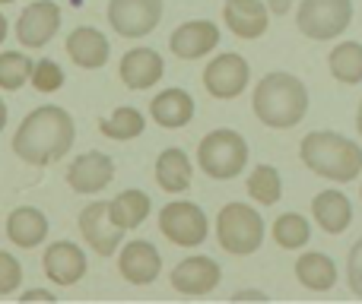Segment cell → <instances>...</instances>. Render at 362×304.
I'll list each match as a JSON object with an SVG mask.
<instances>
[{
    "label": "cell",
    "instance_id": "obj_1",
    "mask_svg": "<svg viewBox=\"0 0 362 304\" xmlns=\"http://www.w3.org/2000/svg\"><path fill=\"white\" fill-rule=\"evenodd\" d=\"M74 114L61 105H42L23 118L13 133V152L32 168H48L74 150Z\"/></svg>",
    "mask_w": 362,
    "mask_h": 304
},
{
    "label": "cell",
    "instance_id": "obj_2",
    "mask_svg": "<svg viewBox=\"0 0 362 304\" xmlns=\"http://www.w3.org/2000/svg\"><path fill=\"white\" fill-rule=\"evenodd\" d=\"M251 108L264 127L289 130V127L302 124V118L308 114V89L299 76L286 73V70H274L255 86Z\"/></svg>",
    "mask_w": 362,
    "mask_h": 304
},
{
    "label": "cell",
    "instance_id": "obj_3",
    "mask_svg": "<svg viewBox=\"0 0 362 304\" xmlns=\"http://www.w3.org/2000/svg\"><path fill=\"white\" fill-rule=\"evenodd\" d=\"M299 155L308 171H315L325 181L350 184L362 174V146L350 137H340L334 130L305 133L299 143Z\"/></svg>",
    "mask_w": 362,
    "mask_h": 304
},
{
    "label": "cell",
    "instance_id": "obj_4",
    "mask_svg": "<svg viewBox=\"0 0 362 304\" xmlns=\"http://www.w3.org/2000/svg\"><path fill=\"white\" fill-rule=\"evenodd\" d=\"M197 165L206 178L232 181L248 165V143H245L242 133L229 130V127L210 130L197 146Z\"/></svg>",
    "mask_w": 362,
    "mask_h": 304
},
{
    "label": "cell",
    "instance_id": "obj_5",
    "mask_svg": "<svg viewBox=\"0 0 362 304\" xmlns=\"http://www.w3.org/2000/svg\"><path fill=\"white\" fill-rule=\"evenodd\" d=\"M216 241L226 254L251 257L264 244V216L248 203H226L216 216Z\"/></svg>",
    "mask_w": 362,
    "mask_h": 304
},
{
    "label": "cell",
    "instance_id": "obj_6",
    "mask_svg": "<svg viewBox=\"0 0 362 304\" xmlns=\"http://www.w3.org/2000/svg\"><path fill=\"white\" fill-rule=\"evenodd\" d=\"M353 23V0H302L296 25L312 42H331Z\"/></svg>",
    "mask_w": 362,
    "mask_h": 304
},
{
    "label": "cell",
    "instance_id": "obj_7",
    "mask_svg": "<svg viewBox=\"0 0 362 304\" xmlns=\"http://www.w3.org/2000/svg\"><path fill=\"white\" fill-rule=\"evenodd\" d=\"M159 231L169 238L175 248H200L210 235L206 212L191 200H172L159 209Z\"/></svg>",
    "mask_w": 362,
    "mask_h": 304
},
{
    "label": "cell",
    "instance_id": "obj_8",
    "mask_svg": "<svg viewBox=\"0 0 362 304\" xmlns=\"http://www.w3.org/2000/svg\"><path fill=\"white\" fill-rule=\"evenodd\" d=\"M163 0H108V25L121 38H144L163 23Z\"/></svg>",
    "mask_w": 362,
    "mask_h": 304
},
{
    "label": "cell",
    "instance_id": "obj_9",
    "mask_svg": "<svg viewBox=\"0 0 362 304\" xmlns=\"http://www.w3.org/2000/svg\"><path fill=\"white\" fill-rule=\"evenodd\" d=\"M248 80H251V67L242 54H235V51L216 54L204 67V89L219 102L238 99V95L248 89Z\"/></svg>",
    "mask_w": 362,
    "mask_h": 304
},
{
    "label": "cell",
    "instance_id": "obj_10",
    "mask_svg": "<svg viewBox=\"0 0 362 304\" xmlns=\"http://www.w3.org/2000/svg\"><path fill=\"white\" fill-rule=\"evenodd\" d=\"M80 235H83V241L89 244V250H95L99 257H115L121 241H124V229H118V225L112 222L105 200H95V203L83 206Z\"/></svg>",
    "mask_w": 362,
    "mask_h": 304
},
{
    "label": "cell",
    "instance_id": "obj_11",
    "mask_svg": "<svg viewBox=\"0 0 362 304\" xmlns=\"http://www.w3.org/2000/svg\"><path fill=\"white\" fill-rule=\"evenodd\" d=\"M61 32V6L51 0H35L16 19V38L23 48H45Z\"/></svg>",
    "mask_w": 362,
    "mask_h": 304
},
{
    "label": "cell",
    "instance_id": "obj_12",
    "mask_svg": "<svg viewBox=\"0 0 362 304\" xmlns=\"http://www.w3.org/2000/svg\"><path fill=\"white\" fill-rule=\"evenodd\" d=\"M219 279H223L219 263L213 260V257H204V254L185 257L169 276L172 288H175L178 295H187V298H204V295H210L213 288L219 286Z\"/></svg>",
    "mask_w": 362,
    "mask_h": 304
},
{
    "label": "cell",
    "instance_id": "obj_13",
    "mask_svg": "<svg viewBox=\"0 0 362 304\" xmlns=\"http://www.w3.org/2000/svg\"><path fill=\"white\" fill-rule=\"evenodd\" d=\"M115 181V162L112 155L89 150L83 155H76L74 165L67 168V184L74 193H83V197H93V193H102L108 184Z\"/></svg>",
    "mask_w": 362,
    "mask_h": 304
},
{
    "label": "cell",
    "instance_id": "obj_14",
    "mask_svg": "<svg viewBox=\"0 0 362 304\" xmlns=\"http://www.w3.org/2000/svg\"><path fill=\"white\" fill-rule=\"evenodd\" d=\"M118 273L131 286H150L163 273V254L156 250V244L144 241V238L127 241L118 250Z\"/></svg>",
    "mask_w": 362,
    "mask_h": 304
},
{
    "label": "cell",
    "instance_id": "obj_15",
    "mask_svg": "<svg viewBox=\"0 0 362 304\" xmlns=\"http://www.w3.org/2000/svg\"><path fill=\"white\" fill-rule=\"evenodd\" d=\"M42 269H45V276H48V282L76 286V282L86 276L89 263H86V254H83L80 244L54 241V244H48V250L42 254Z\"/></svg>",
    "mask_w": 362,
    "mask_h": 304
},
{
    "label": "cell",
    "instance_id": "obj_16",
    "mask_svg": "<svg viewBox=\"0 0 362 304\" xmlns=\"http://www.w3.org/2000/svg\"><path fill=\"white\" fill-rule=\"evenodd\" d=\"M219 44V25L210 19H187L169 35L172 54L181 61H200Z\"/></svg>",
    "mask_w": 362,
    "mask_h": 304
},
{
    "label": "cell",
    "instance_id": "obj_17",
    "mask_svg": "<svg viewBox=\"0 0 362 304\" xmlns=\"http://www.w3.org/2000/svg\"><path fill=\"white\" fill-rule=\"evenodd\" d=\"M223 19L232 35L245 38V42H255L270 25V6L264 0H226Z\"/></svg>",
    "mask_w": 362,
    "mask_h": 304
},
{
    "label": "cell",
    "instance_id": "obj_18",
    "mask_svg": "<svg viewBox=\"0 0 362 304\" xmlns=\"http://www.w3.org/2000/svg\"><path fill=\"white\" fill-rule=\"evenodd\" d=\"M165 73V61L159 51L153 48H134L121 57V67H118V76L127 89L134 92H146L150 86H156Z\"/></svg>",
    "mask_w": 362,
    "mask_h": 304
},
{
    "label": "cell",
    "instance_id": "obj_19",
    "mask_svg": "<svg viewBox=\"0 0 362 304\" xmlns=\"http://www.w3.org/2000/svg\"><path fill=\"white\" fill-rule=\"evenodd\" d=\"M67 57L74 61V67L80 70H102L108 63V54H112V44L102 35L95 25H80L67 35Z\"/></svg>",
    "mask_w": 362,
    "mask_h": 304
},
{
    "label": "cell",
    "instance_id": "obj_20",
    "mask_svg": "<svg viewBox=\"0 0 362 304\" xmlns=\"http://www.w3.org/2000/svg\"><path fill=\"white\" fill-rule=\"evenodd\" d=\"M312 216H315V225H318L321 231H327V235H344L353 222V203L346 193L327 187V190L315 193Z\"/></svg>",
    "mask_w": 362,
    "mask_h": 304
},
{
    "label": "cell",
    "instance_id": "obj_21",
    "mask_svg": "<svg viewBox=\"0 0 362 304\" xmlns=\"http://www.w3.org/2000/svg\"><path fill=\"white\" fill-rule=\"evenodd\" d=\"M150 118L153 124H159L163 130H178V127H187L194 118V99L191 92L172 86L163 89L156 99L150 102Z\"/></svg>",
    "mask_w": 362,
    "mask_h": 304
},
{
    "label": "cell",
    "instance_id": "obj_22",
    "mask_svg": "<svg viewBox=\"0 0 362 304\" xmlns=\"http://www.w3.org/2000/svg\"><path fill=\"white\" fill-rule=\"evenodd\" d=\"M6 238L23 250L38 248L48 238V216L42 209H35V206H16L6 216Z\"/></svg>",
    "mask_w": 362,
    "mask_h": 304
},
{
    "label": "cell",
    "instance_id": "obj_23",
    "mask_svg": "<svg viewBox=\"0 0 362 304\" xmlns=\"http://www.w3.org/2000/svg\"><path fill=\"white\" fill-rule=\"evenodd\" d=\"M153 174H156V184L163 187L165 193H185L187 187H191L194 165L181 146H169V150L159 152Z\"/></svg>",
    "mask_w": 362,
    "mask_h": 304
},
{
    "label": "cell",
    "instance_id": "obj_24",
    "mask_svg": "<svg viewBox=\"0 0 362 304\" xmlns=\"http://www.w3.org/2000/svg\"><path fill=\"white\" fill-rule=\"evenodd\" d=\"M150 209H153L150 193L137 190V187L121 190V193H115V197L108 200V216H112V222L118 225V229H124V231L140 229V225L146 222V216H150Z\"/></svg>",
    "mask_w": 362,
    "mask_h": 304
},
{
    "label": "cell",
    "instance_id": "obj_25",
    "mask_svg": "<svg viewBox=\"0 0 362 304\" xmlns=\"http://www.w3.org/2000/svg\"><path fill=\"white\" fill-rule=\"evenodd\" d=\"M296 279L308 292H331L337 286V263L321 250H308L296 260Z\"/></svg>",
    "mask_w": 362,
    "mask_h": 304
},
{
    "label": "cell",
    "instance_id": "obj_26",
    "mask_svg": "<svg viewBox=\"0 0 362 304\" xmlns=\"http://www.w3.org/2000/svg\"><path fill=\"white\" fill-rule=\"evenodd\" d=\"M146 130V114L134 105H121L115 108L108 118L99 121V133L115 143H127V140H137Z\"/></svg>",
    "mask_w": 362,
    "mask_h": 304
},
{
    "label": "cell",
    "instance_id": "obj_27",
    "mask_svg": "<svg viewBox=\"0 0 362 304\" xmlns=\"http://www.w3.org/2000/svg\"><path fill=\"white\" fill-rule=\"evenodd\" d=\"M327 67L331 76L344 86H356L362 83V44L359 42H340L337 48L327 54Z\"/></svg>",
    "mask_w": 362,
    "mask_h": 304
},
{
    "label": "cell",
    "instance_id": "obj_28",
    "mask_svg": "<svg viewBox=\"0 0 362 304\" xmlns=\"http://www.w3.org/2000/svg\"><path fill=\"white\" fill-rule=\"evenodd\" d=\"M270 235H274V241L280 244L283 250H299V248H305L308 238H312V225H308V219L302 216V212H283L274 222Z\"/></svg>",
    "mask_w": 362,
    "mask_h": 304
},
{
    "label": "cell",
    "instance_id": "obj_29",
    "mask_svg": "<svg viewBox=\"0 0 362 304\" xmlns=\"http://www.w3.org/2000/svg\"><path fill=\"white\" fill-rule=\"evenodd\" d=\"M32 67H35V61L29 54H23V51H4L0 54V89L4 92H19L32 80Z\"/></svg>",
    "mask_w": 362,
    "mask_h": 304
},
{
    "label": "cell",
    "instance_id": "obj_30",
    "mask_svg": "<svg viewBox=\"0 0 362 304\" xmlns=\"http://www.w3.org/2000/svg\"><path fill=\"white\" fill-rule=\"evenodd\" d=\"M248 193H251V200H255V203H261V206L280 203V197H283L280 171H276L274 165H257L255 171L248 174Z\"/></svg>",
    "mask_w": 362,
    "mask_h": 304
},
{
    "label": "cell",
    "instance_id": "obj_31",
    "mask_svg": "<svg viewBox=\"0 0 362 304\" xmlns=\"http://www.w3.org/2000/svg\"><path fill=\"white\" fill-rule=\"evenodd\" d=\"M64 70H61V63L57 61H51V57H45V61H35V67H32V86L38 89L42 95H51V92H57V89H64Z\"/></svg>",
    "mask_w": 362,
    "mask_h": 304
},
{
    "label": "cell",
    "instance_id": "obj_32",
    "mask_svg": "<svg viewBox=\"0 0 362 304\" xmlns=\"http://www.w3.org/2000/svg\"><path fill=\"white\" fill-rule=\"evenodd\" d=\"M19 286H23V263L10 250H0V298L16 295Z\"/></svg>",
    "mask_w": 362,
    "mask_h": 304
},
{
    "label": "cell",
    "instance_id": "obj_33",
    "mask_svg": "<svg viewBox=\"0 0 362 304\" xmlns=\"http://www.w3.org/2000/svg\"><path fill=\"white\" fill-rule=\"evenodd\" d=\"M346 286H350V292L362 301V238L350 248V254H346Z\"/></svg>",
    "mask_w": 362,
    "mask_h": 304
},
{
    "label": "cell",
    "instance_id": "obj_34",
    "mask_svg": "<svg viewBox=\"0 0 362 304\" xmlns=\"http://www.w3.org/2000/svg\"><path fill=\"white\" fill-rule=\"evenodd\" d=\"M232 301H267V292H257V288H242V292L232 295Z\"/></svg>",
    "mask_w": 362,
    "mask_h": 304
},
{
    "label": "cell",
    "instance_id": "obj_35",
    "mask_svg": "<svg viewBox=\"0 0 362 304\" xmlns=\"http://www.w3.org/2000/svg\"><path fill=\"white\" fill-rule=\"evenodd\" d=\"M57 295L48 292V288H32V292H23V301H54Z\"/></svg>",
    "mask_w": 362,
    "mask_h": 304
},
{
    "label": "cell",
    "instance_id": "obj_36",
    "mask_svg": "<svg viewBox=\"0 0 362 304\" xmlns=\"http://www.w3.org/2000/svg\"><path fill=\"white\" fill-rule=\"evenodd\" d=\"M264 4L270 6V13H276V16H283V13H289V6H293L296 0H264Z\"/></svg>",
    "mask_w": 362,
    "mask_h": 304
},
{
    "label": "cell",
    "instance_id": "obj_37",
    "mask_svg": "<svg viewBox=\"0 0 362 304\" xmlns=\"http://www.w3.org/2000/svg\"><path fill=\"white\" fill-rule=\"evenodd\" d=\"M6 35H10V23H6V16L0 13V44L6 42Z\"/></svg>",
    "mask_w": 362,
    "mask_h": 304
},
{
    "label": "cell",
    "instance_id": "obj_38",
    "mask_svg": "<svg viewBox=\"0 0 362 304\" xmlns=\"http://www.w3.org/2000/svg\"><path fill=\"white\" fill-rule=\"evenodd\" d=\"M6 118H10V114H6V102L0 99V130H4V127H6Z\"/></svg>",
    "mask_w": 362,
    "mask_h": 304
},
{
    "label": "cell",
    "instance_id": "obj_39",
    "mask_svg": "<svg viewBox=\"0 0 362 304\" xmlns=\"http://www.w3.org/2000/svg\"><path fill=\"white\" fill-rule=\"evenodd\" d=\"M356 130L362 133V102H359V111H356Z\"/></svg>",
    "mask_w": 362,
    "mask_h": 304
},
{
    "label": "cell",
    "instance_id": "obj_40",
    "mask_svg": "<svg viewBox=\"0 0 362 304\" xmlns=\"http://www.w3.org/2000/svg\"><path fill=\"white\" fill-rule=\"evenodd\" d=\"M4 4H16V0H0V6H4Z\"/></svg>",
    "mask_w": 362,
    "mask_h": 304
},
{
    "label": "cell",
    "instance_id": "obj_41",
    "mask_svg": "<svg viewBox=\"0 0 362 304\" xmlns=\"http://www.w3.org/2000/svg\"><path fill=\"white\" fill-rule=\"evenodd\" d=\"M359 193H362V190H359Z\"/></svg>",
    "mask_w": 362,
    "mask_h": 304
}]
</instances>
